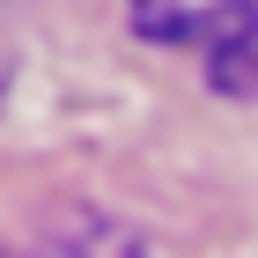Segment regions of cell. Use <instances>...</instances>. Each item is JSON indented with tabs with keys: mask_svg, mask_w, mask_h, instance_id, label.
<instances>
[{
	"mask_svg": "<svg viewBox=\"0 0 258 258\" xmlns=\"http://www.w3.org/2000/svg\"><path fill=\"white\" fill-rule=\"evenodd\" d=\"M207 81H214V96L258 103V15H243L221 44H207Z\"/></svg>",
	"mask_w": 258,
	"mask_h": 258,
	"instance_id": "obj_3",
	"label": "cell"
},
{
	"mask_svg": "<svg viewBox=\"0 0 258 258\" xmlns=\"http://www.w3.org/2000/svg\"><path fill=\"white\" fill-rule=\"evenodd\" d=\"M243 15H258V0H133V30L148 44H221Z\"/></svg>",
	"mask_w": 258,
	"mask_h": 258,
	"instance_id": "obj_1",
	"label": "cell"
},
{
	"mask_svg": "<svg viewBox=\"0 0 258 258\" xmlns=\"http://www.w3.org/2000/svg\"><path fill=\"white\" fill-rule=\"evenodd\" d=\"M30 258H155V251H148L125 221H103V214H59Z\"/></svg>",
	"mask_w": 258,
	"mask_h": 258,
	"instance_id": "obj_2",
	"label": "cell"
}]
</instances>
